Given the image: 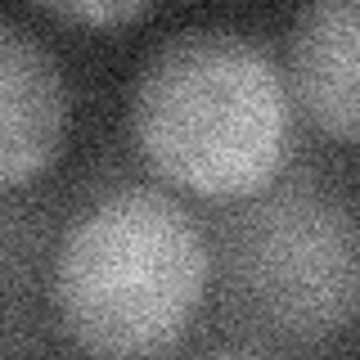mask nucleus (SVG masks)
Segmentation results:
<instances>
[{"instance_id": "f257e3e1", "label": "nucleus", "mask_w": 360, "mask_h": 360, "mask_svg": "<svg viewBox=\"0 0 360 360\" xmlns=\"http://www.w3.org/2000/svg\"><path fill=\"white\" fill-rule=\"evenodd\" d=\"M131 144L198 198H257L288 158L292 99L279 63L239 27H180L135 68Z\"/></svg>"}, {"instance_id": "f03ea898", "label": "nucleus", "mask_w": 360, "mask_h": 360, "mask_svg": "<svg viewBox=\"0 0 360 360\" xmlns=\"http://www.w3.org/2000/svg\"><path fill=\"white\" fill-rule=\"evenodd\" d=\"M212 279L194 212L162 189L122 185L72 217L54 248L50 302L99 360H149L185 338Z\"/></svg>"}, {"instance_id": "7ed1b4c3", "label": "nucleus", "mask_w": 360, "mask_h": 360, "mask_svg": "<svg viewBox=\"0 0 360 360\" xmlns=\"http://www.w3.org/2000/svg\"><path fill=\"white\" fill-rule=\"evenodd\" d=\"M225 297L252 329L315 342L360 320V207L315 180L248 198L221 248Z\"/></svg>"}, {"instance_id": "20e7f679", "label": "nucleus", "mask_w": 360, "mask_h": 360, "mask_svg": "<svg viewBox=\"0 0 360 360\" xmlns=\"http://www.w3.org/2000/svg\"><path fill=\"white\" fill-rule=\"evenodd\" d=\"M68 90L54 54L18 18L0 22V185L22 189L54 162Z\"/></svg>"}, {"instance_id": "39448f33", "label": "nucleus", "mask_w": 360, "mask_h": 360, "mask_svg": "<svg viewBox=\"0 0 360 360\" xmlns=\"http://www.w3.org/2000/svg\"><path fill=\"white\" fill-rule=\"evenodd\" d=\"M288 90L311 127L360 149V0H320L292 18Z\"/></svg>"}, {"instance_id": "423d86ee", "label": "nucleus", "mask_w": 360, "mask_h": 360, "mask_svg": "<svg viewBox=\"0 0 360 360\" xmlns=\"http://www.w3.org/2000/svg\"><path fill=\"white\" fill-rule=\"evenodd\" d=\"M45 14L63 18V22H95V27H117V22H135L149 18V5L135 0V5H45Z\"/></svg>"}, {"instance_id": "0eeeda50", "label": "nucleus", "mask_w": 360, "mask_h": 360, "mask_svg": "<svg viewBox=\"0 0 360 360\" xmlns=\"http://www.w3.org/2000/svg\"><path fill=\"white\" fill-rule=\"evenodd\" d=\"M202 360H275V356H257V352H217V356H202Z\"/></svg>"}]
</instances>
